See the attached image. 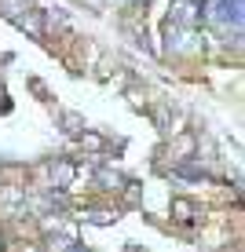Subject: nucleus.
Here are the masks:
<instances>
[{"label":"nucleus","mask_w":245,"mask_h":252,"mask_svg":"<svg viewBox=\"0 0 245 252\" xmlns=\"http://www.w3.org/2000/svg\"><path fill=\"white\" fill-rule=\"evenodd\" d=\"M201 22H205V4H201V0H176V4L169 7V26L194 30Z\"/></svg>","instance_id":"obj_1"},{"label":"nucleus","mask_w":245,"mask_h":252,"mask_svg":"<svg viewBox=\"0 0 245 252\" xmlns=\"http://www.w3.org/2000/svg\"><path fill=\"white\" fill-rule=\"evenodd\" d=\"M51 183H55L59 190H66L70 183H73V164L70 161H55L51 164Z\"/></svg>","instance_id":"obj_2"},{"label":"nucleus","mask_w":245,"mask_h":252,"mask_svg":"<svg viewBox=\"0 0 245 252\" xmlns=\"http://www.w3.org/2000/svg\"><path fill=\"white\" fill-rule=\"evenodd\" d=\"M84 220L95 223V227H113V223H117V212H110V208H92V212H84Z\"/></svg>","instance_id":"obj_3"},{"label":"nucleus","mask_w":245,"mask_h":252,"mask_svg":"<svg viewBox=\"0 0 245 252\" xmlns=\"http://www.w3.org/2000/svg\"><path fill=\"white\" fill-rule=\"evenodd\" d=\"M70 249H73L70 234H48V252H70Z\"/></svg>","instance_id":"obj_4"},{"label":"nucleus","mask_w":245,"mask_h":252,"mask_svg":"<svg viewBox=\"0 0 245 252\" xmlns=\"http://www.w3.org/2000/svg\"><path fill=\"white\" fill-rule=\"evenodd\" d=\"M172 212H176L179 223H190V220H194V205H190V201H172Z\"/></svg>","instance_id":"obj_5"},{"label":"nucleus","mask_w":245,"mask_h":252,"mask_svg":"<svg viewBox=\"0 0 245 252\" xmlns=\"http://www.w3.org/2000/svg\"><path fill=\"white\" fill-rule=\"evenodd\" d=\"M99 183H103V190H121L125 179H121L117 172H99Z\"/></svg>","instance_id":"obj_6"},{"label":"nucleus","mask_w":245,"mask_h":252,"mask_svg":"<svg viewBox=\"0 0 245 252\" xmlns=\"http://www.w3.org/2000/svg\"><path fill=\"white\" fill-rule=\"evenodd\" d=\"M63 125H66V132H73V135H77V132H81V125H84V121L77 117V114H66V117H63Z\"/></svg>","instance_id":"obj_7"},{"label":"nucleus","mask_w":245,"mask_h":252,"mask_svg":"<svg viewBox=\"0 0 245 252\" xmlns=\"http://www.w3.org/2000/svg\"><path fill=\"white\" fill-rule=\"evenodd\" d=\"M81 139H84V146H88V150H99V146H103L99 135H81Z\"/></svg>","instance_id":"obj_8"},{"label":"nucleus","mask_w":245,"mask_h":252,"mask_svg":"<svg viewBox=\"0 0 245 252\" xmlns=\"http://www.w3.org/2000/svg\"><path fill=\"white\" fill-rule=\"evenodd\" d=\"M70 252H81V249H77V245H73V249H70Z\"/></svg>","instance_id":"obj_9"}]
</instances>
